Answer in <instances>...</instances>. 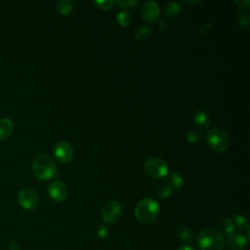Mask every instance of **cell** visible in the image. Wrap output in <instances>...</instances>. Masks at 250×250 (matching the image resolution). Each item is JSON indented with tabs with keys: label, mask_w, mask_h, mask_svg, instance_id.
Instances as JSON below:
<instances>
[{
	"label": "cell",
	"mask_w": 250,
	"mask_h": 250,
	"mask_svg": "<svg viewBox=\"0 0 250 250\" xmlns=\"http://www.w3.org/2000/svg\"><path fill=\"white\" fill-rule=\"evenodd\" d=\"M159 204L151 197H146L140 200L135 208V216L142 224H150L158 216Z\"/></svg>",
	"instance_id": "obj_1"
},
{
	"label": "cell",
	"mask_w": 250,
	"mask_h": 250,
	"mask_svg": "<svg viewBox=\"0 0 250 250\" xmlns=\"http://www.w3.org/2000/svg\"><path fill=\"white\" fill-rule=\"evenodd\" d=\"M201 250H223L225 238L219 229L207 228L200 231L197 237Z\"/></svg>",
	"instance_id": "obj_2"
},
{
	"label": "cell",
	"mask_w": 250,
	"mask_h": 250,
	"mask_svg": "<svg viewBox=\"0 0 250 250\" xmlns=\"http://www.w3.org/2000/svg\"><path fill=\"white\" fill-rule=\"evenodd\" d=\"M32 169L34 175L41 181L50 180L57 173L55 162L49 155L45 153H40L35 156L32 163Z\"/></svg>",
	"instance_id": "obj_3"
},
{
	"label": "cell",
	"mask_w": 250,
	"mask_h": 250,
	"mask_svg": "<svg viewBox=\"0 0 250 250\" xmlns=\"http://www.w3.org/2000/svg\"><path fill=\"white\" fill-rule=\"evenodd\" d=\"M206 142L209 147L216 152H224L228 149L229 144L228 134L219 127H214L208 132Z\"/></svg>",
	"instance_id": "obj_4"
},
{
	"label": "cell",
	"mask_w": 250,
	"mask_h": 250,
	"mask_svg": "<svg viewBox=\"0 0 250 250\" xmlns=\"http://www.w3.org/2000/svg\"><path fill=\"white\" fill-rule=\"evenodd\" d=\"M145 172L153 179H161L168 175L169 167L167 163L158 157H150L144 164Z\"/></svg>",
	"instance_id": "obj_5"
},
{
	"label": "cell",
	"mask_w": 250,
	"mask_h": 250,
	"mask_svg": "<svg viewBox=\"0 0 250 250\" xmlns=\"http://www.w3.org/2000/svg\"><path fill=\"white\" fill-rule=\"evenodd\" d=\"M101 215L105 223H115L120 219L122 215L121 205L116 200H109L103 205Z\"/></svg>",
	"instance_id": "obj_6"
},
{
	"label": "cell",
	"mask_w": 250,
	"mask_h": 250,
	"mask_svg": "<svg viewBox=\"0 0 250 250\" xmlns=\"http://www.w3.org/2000/svg\"><path fill=\"white\" fill-rule=\"evenodd\" d=\"M18 202L23 209L31 210L37 206L38 196L33 189L25 188L19 191Z\"/></svg>",
	"instance_id": "obj_7"
},
{
	"label": "cell",
	"mask_w": 250,
	"mask_h": 250,
	"mask_svg": "<svg viewBox=\"0 0 250 250\" xmlns=\"http://www.w3.org/2000/svg\"><path fill=\"white\" fill-rule=\"evenodd\" d=\"M54 156L61 163H68L73 157V149L70 144L62 141L54 146Z\"/></svg>",
	"instance_id": "obj_8"
},
{
	"label": "cell",
	"mask_w": 250,
	"mask_h": 250,
	"mask_svg": "<svg viewBox=\"0 0 250 250\" xmlns=\"http://www.w3.org/2000/svg\"><path fill=\"white\" fill-rule=\"evenodd\" d=\"M160 14L159 6L154 1H146L142 5L141 16L146 21H154Z\"/></svg>",
	"instance_id": "obj_9"
},
{
	"label": "cell",
	"mask_w": 250,
	"mask_h": 250,
	"mask_svg": "<svg viewBox=\"0 0 250 250\" xmlns=\"http://www.w3.org/2000/svg\"><path fill=\"white\" fill-rule=\"evenodd\" d=\"M48 193L50 197L56 202H62L66 198L67 188L64 184L59 181H54L49 185Z\"/></svg>",
	"instance_id": "obj_10"
},
{
	"label": "cell",
	"mask_w": 250,
	"mask_h": 250,
	"mask_svg": "<svg viewBox=\"0 0 250 250\" xmlns=\"http://www.w3.org/2000/svg\"><path fill=\"white\" fill-rule=\"evenodd\" d=\"M230 250H244L248 244V237L242 233H234L229 238Z\"/></svg>",
	"instance_id": "obj_11"
},
{
	"label": "cell",
	"mask_w": 250,
	"mask_h": 250,
	"mask_svg": "<svg viewBox=\"0 0 250 250\" xmlns=\"http://www.w3.org/2000/svg\"><path fill=\"white\" fill-rule=\"evenodd\" d=\"M234 229H235V227L231 221V218L224 217L220 221V232L223 234V236L225 235L229 239L232 234L235 233Z\"/></svg>",
	"instance_id": "obj_12"
},
{
	"label": "cell",
	"mask_w": 250,
	"mask_h": 250,
	"mask_svg": "<svg viewBox=\"0 0 250 250\" xmlns=\"http://www.w3.org/2000/svg\"><path fill=\"white\" fill-rule=\"evenodd\" d=\"M14 129V124L9 118L0 119V141H4L10 137Z\"/></svg>",
	"instance_id": "obj_13"
},
{
	"label": "cell",
	"mask_w": 250,
	"mask_h": 250,
	"mask_svg": "<svg viewBox=\"0 0 250 250\" xmlns=\"http://www.w3.org/2000/svg\"><path fill=\"white\" fill-rule=\"evenodd\" d=\"M193 122L201 128H207L210 124V118L206 111L203 109H198L193 113Z\"/></svg>",
	"instance_id": "obj_14"
},
{
	"label": "cell",
	"mask_w": 250,
	"mask_h": 250,
	"mask_svg": "<svg viewBox=\"0 0 250 250\" xmlns=\"http://www.w3.org/2000/svg\"><path fill=\"white\" fill-rule=\"evenodd\" d=\"M167 184L171 187L172 189H179L183 187L184 180L180 174H178L177 172L174 171V172L170 173Z\"/></svg>",
	"instance_id": "obj_15"
},
{
	"label": "cell",
	"mask_w": 250,
	"mask_h": 250,
	"mask_svg": "<svg viewBox=\"0 0 250 250\" xmlns=\"http://www.w3.org/2000/svg\"><path fill=\"white\" fill-rule=\"evenodd\" d=\"M72 2L69 0H61L57 5V11L60 15L67 16L72 11Z\"/></svg>",
	"instance_id": "obj_16"
},
{
	"label": "cell",
	"mask_w": 250,
	"mask_h": 250,
	"mask_svg": "<svg viewBox=\"0 0 250 250\" xmlns=\"http://www.w3.org/2000/svg\"><path fill=\"white\" fill-rule=\"evenodd\" d=\"M172 191H173V189L171 188V187L167 183H165V184H161L157 188L156 195L160 199H166V198H169L171 196Z\"/></svg>",
	"instance_id": "obj_17"
},
{
	"label": "cell",
	"mask_w": 250,
	"mask_h": 250,
	"mask_svg": "<svg viewBox=\"0 0 250 250\" xmlns=\"http://www.w3.org/2000/svg\"><path fill=\"white\" fill-rule=\"evenodd\" d=\"M231 221L234 225V227H236L239 229H246L247 231L249 230V225L247 220L245 219V217L241 216V215H233L231 218Z\"/></svg>",
	"instance_id": "obj_18"
},
{
	"label": "cell",
	"mask_w": 250,
	"mask_h": 250,
	"mask_svg": "<svg viewBox=\"0 0 250 250\" xmlns=\"http://www.w3.org/2000/svg\"><path fill=\"white\" fill-rule=\"evenodd\" d=\"M180 12V5L176 2H169L164 8V14L169 17H176Z\"/></svg>",
	"instance_id": "obj_19"
},
{
	"label": "cell",
	"mask_w": 250,
	"mask_h": 250,
	"mask_svg": "<svg viewBox=\"0 0 250 250\" xmlns=\"http://www.w3.org/2000/svg\"><path fill=\"white\" fill-rule=\"evenodd\" d=\"M116 21L119 25L126 27L131 22V16L127 11H121L118 13V15L116 17Z\"/></svg>",
	"instance_id": "obj_20"
},
{
	"label": "cell",
	"mask_w": 250,
	"mask_h": 250,
	"mask_svg": "<svg viewBox=\"0 0 250 250\" xmlns=\"http://www.w3.org/2000/svg\"><path fill=\"white\" fill-rule=\"evenodd\" d=\"M150 34V29L146 26H139L135 31V38L137 40H145L146 39Z\"/></svg>",
	"instance_id": "obj_21"
},
{
	"label": "cell",
	"mask_w": 250,
	"mask_h": 250,
	"mask_svg": "<svg viewBox=\"0 0 250 250\" xmlns=\"http://www.w3.org/2000/svg\"><path fill=\"white\" fill-rule=\"evenodd\" d=\"M186 140L191 144L197 143L200 140V133L195 129H190L186 133Z\"/></svg>",
	"instance_id": "obj_22"
},
{
	"label": "cell",
	"mask_w": 250,
	"mask_h": 250,
	"mask_svg": "<svg viewBox=\"0 0 250 250\" xmlns=\"http://www.w3.org/2000/svg\"><path fill=\"white\" fill-rule=\"evenodd\" d=\"M238 23L240 26H242L245 29L249 28L250 25V20H249V15L247 13H241L238 16V20H237Z\"/></svg>",
	"instance_id": "obj_23"
},
{
	"label": "cell",
	"mask_w": 250,
	"mask_h": 250,
	"mask_svg": "<svg viewBox=\"0 0 250 250\" xmlns=\"http://www.w3.org/2000/svg\"><path fill=\"white\" fill-rule=\"evenodd\" d=\"M108 232H109L108 227L105 224H103V225L99 226L98 230H97V235L100 239H104L108 235Z\"/></svg>",
	"instance_id": "obj_24"
},
{
	"label": "cell",
	"mask_w": 250,
	"mask_h": 250,
	"mask_svg": "<svg viewBox=\"0 0 250 250\" xmlns=\"http://www.w3.org/2000/svg\"><path fill=\"white\" fill-rule=\"evenodd\" d=\"M113 4H114L113 0H104V1H96L95 2V5L102 10H108L113 6Z\"/></svg>",
	"instance_id": "obj_25"
},
{
	"label": "cell",
	"mask_w": 250,
	"mask_h": 250,
	"mask_svg": "<svg viewBox=\"0 0 250 250\" xmlns=\"http://www.w3.org/2000/svg\"><path fill=\"white\" fill-rule=\"evenodd\" d=\"M179 237L183 241H190L192 239V232L189 229H182L179 232Z\"/></svg>",
	"instance_id": "obj_26"
},
{
	"label": "cell",
	"mask_w": 250,
	"mask_h": 250,
	"mask_svg": "<svg viewBox=\"0 0 250 250\" xmlns=\"http://www.w3.org/2000/svg\"><path fill=\"white\" fill-rule=\"evenodd\" d=\"M117 4L121 6L122 8H132L138 4L137 0H119L117 1Z\"/></svg>",
	"instance_id": "obj_27"
},
{
	"label": "cell",
	"mask_w": 250,
	"mask_h": 250,
	"mask_svg": "<svg viewBox=\"0 0 250 250\" xmlns=\"http://www.w3.org/2000/svg\"><path fill=\"white\" fill-rule=\"evenodd\" d=\"M237 6H239L240 8H247L248 6H249V4H250V2L248 1V0H237V1H235L234 2Z\"/></svg>",
	"instance_id": "obj_28"
},
{
	"label": "cell",
	"mask_w": 250,
	"mask_h": 250,
	"mask_svg": "<svg viewBox=\"0 0 250 250\" xmlns=\"http://www.w3.org/2000/svg\"><path fill=\"white\" fill-rule=\"evenodd\" d=\"M9 250H19V244L17 242H12L9 246Z\"/></svg>",
	"instance_id": "obj_29"
},
{
	"label": "cell",
	"mask_w": 250,
	"mask_h": 250,
	"mask_svg": "<svg viewBox=\"0 0 250 250\" xmlns=\"http://www.w3.org/2000/svg\"><path fill=\"white\" fill-rule=\"evenodd\" d=\"M177 250H194V249L189 245H183V246H180Z\"/></svg>",
	"instance_id": "obj_30"
}]
</instances>
